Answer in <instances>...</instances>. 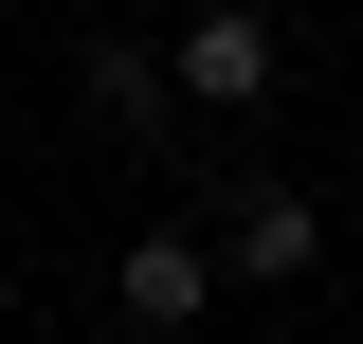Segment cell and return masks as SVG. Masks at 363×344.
I'll return each mask as SVG.
<instances>
[{
    "mask_svg": "<svg viewBox=\"0 0 363 344\" xmlns=\"http://www.w3.org/2000/svg\"><path fill=\"white\" fill-rule=\"evenodd\" d=\"M164 73H182V109H272L291 37H272V0H200V18L164 37Z\"/></svg>",
    "mask_w": 363,
    "mask_h": 344,
    "instance_id": "cell-2",
    "label": "cell"
},
{
    "mask_svg": "<svg viewBox=\"0 0 363 344\" xmlns=\"http://www.w3.org/2000/svg\"><path fill=\"white\" fill-rule=\"evenodd\" d=\"M73 91H91V127H109V145H182V73H164L145 37H91Z\"/></svg>",
    "mask_w": 363,
    "mask_h": 344,
    "instance_id": "cell-4",
    "label": "cell"
},
{
    "mask_svg": "<svg viewBox=\"0 0 363 344\" xmlns=\"http://www.w3.org/2000/svg\"><path fill=\"white\" fill-rule=\"evenodd\" d=\"M200 254H218V290H309L327 272V217H309V181H255L236 164L218 217H200Z\"/></svg>",
    "mask_w": 363,
    "mask_h": 344,
    "instance_id": "cell-1",
    "label": "cell"
},
{
    "mask_svg": "<svg viewBox=\"0 0 363 344\" xmlns=\"http://www.w3.org/2000/svg\"><path fill=\"white\" fill-rule=\"evenodd\" d=\"M200 308H218V254H200V236H128V254H109V326L128 344H182Z\"/></svg>",
    "mask_w": 363,
    "mask_h": 344,
    "instance_id": "cell-3",
    "label": "cell"
}]
</instances>
